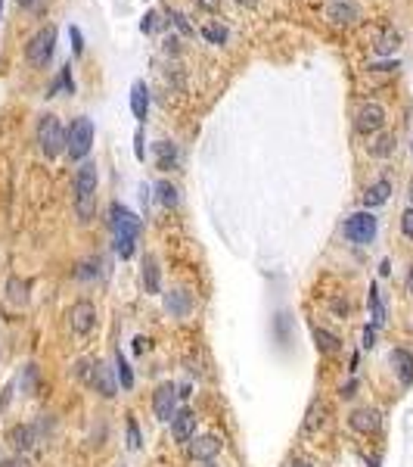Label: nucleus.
<instances>
[{"mask_svg":"<svg viewBox=\"0 0 413 467\" xmlns=\"http://www.w3.org/2000/svg\"><path fill=\"white\" fill-rule=\"evenodd\" d=\"M398 44H401V38H398V32H382L379 34V41H376V53L379 56H388V53H395L398 50Z\"/></svg>","mask_w":413,"mask_h":467,"instance_id":"obj_27","label":"nucleus"},{"mask_svg":"<svg viewBox=\"0 0 413 467\" xmlns=\"http://www.w3.org/2000/svg\"><path fill=\"white\" fill-rule=\"evenodd\" d=\"M395 153V138L391 134H376V140L370 143V156H379V159H386V156Z\"/></svg>","mask_w":413,"mask_h":467,"instance_id":"obj_24","label":"nucleus"},{"mask_svg":"<svg viewBox=\"0 0 413 467\" xmlns=\"http://www.w3.org/2000/svg\"><path fill=\"white\" fill-rule=\"evenodd\" d=\"M388 197H391V184L386 181V178H379V181H373L364 190V206L367 209H376V206L388 203Z\"/></svg>","mask_w":413,"mask_h":467,"instance_id":"obj_20","label":"nucleus"},{"mask_svg":"<svg viewBox=\"0 0 413 467\" xmlns=\"http://www.w3.org/2000/svg\"><path fill=\"white\" fill-rule=\"evenodd\" d=\"M69 38H72V50H75V56L84 53V34L78 25H69Z\"/></svg>","mask_w":413,"mask_h":467,"instance_id":"obj_31","label":"nucleus"},{"mask_svg":"<svg viewBox=\"0 0 413 467\" xmlns=\"http://www.w3.org/2000/svg\"><path fill=\"white\" fill-rule=\"evenodd\" d=\"M388 362L398 377H401V383H413V352L410 349H391Z\"/></svg>","mask_w":413,"mask_h":467,"instance_id":"obj_17","label":"nucleus"},{"mask_svg":"<svg viewBox=\"0 0 413 467\" xmlns=\"http://www.w3.org/2000/svg\"><path fill=\"white\" fill-rule=\"evenodd\" d=\"M6 440H10V445L19 452V455H25V452H32L34 445L41 442V430L34 427V423H16V427H10Z\"/></svg>","mask_w":413,"mask_h":467,"instance_id":"obj_13","label":"nucleus"},{"mask_svg":"<svg viewBox=\"0 0 413 467\" xmlns=\"http://www.w3.org/2000/svg\"><path fill=\"white\" fill-rule=\"evenodd\" d=\"M348 427L354 430V433H379V427H382V412L379 408H354L351 414H348Z\"/></svg>","mask_w":413,"mask_h":467,"instance_id":"obj_11","label":"nucleus"},{"mask_svg":"<svg viewBox=\"0 0 413 467\" xmlns=\"http://www.w3.org/2000/svg\"><path fill=\"white\" fill-rule=\"evenodd\" d=\"M97 187H100L97 162H81L75 171V212L81 221H90L93 212H97Z\"/></svg>","mask_w":413,"mask_h":467,"instance_id":"obj_2","label":"nucleus"},{"mask_svg":"<svg viewBox=\"0 0 413 467\" xmlns=\"http://www.w3.org/2000/svg\"><path fill=\"white\" fill-rule=\"evenodd\" d=\"M401 234L407 237V240H413V206L404 209V215H401Z\"/></svg>","mask_w":413,"mask_h":467,"instance_id":"obj_33","label":"nucleus"},{"mask_svg":"<svg viewBox=\"0 0 413 467\" xmlns=\"http://www.w3.org/2000/svg\"><path fill=\"white\" fill-rule=\"evenodd\" d=\"M314 346L320 355H339V349H342V340H339L336 334H330V330L323 327H314Z\"/></svg>","mask_w":413,"mask_h":467,"instance_id":"obj_21","label":"nucleus"},{"mask_svg":"<svg viewBox=\"0 0 413 467\" xmlns=\"http://www.w3.org/2000/svg\"><path fill=\"white\" fill-rule=\"evenodd\" d=\"M115 374H119V383L125 386V390H130V386H134V371H130L128 358L121 355V349L115 352Z\"/></svg>","mask_w":413,"mask_h":467,"instance_id":"obj_26","label":"nucleus"},{"mask_svg":"<svg viewBox=\"0 0 413 467\" xmlns=\"http://www.w3.org/2000/svg\"><path fill=\"white\" fill-rule=\"evenodd\" d=\"M221 449H224V442L217 440V436H193V442H187V455L193 458V461H215L217 455H221Z\"/></svg>","mask_w":413,"mask_h":467,"instance_id":"obj_12","label":"nucleus"},{"mask_svg":"<svg viewBox=\"0 0 413 467\" xmlns=\"http://www.w3.org/2000/svg\"><path fill=\"white\" fill-rule=\"evenodd\" d=\"M156 19H158V13H156V10H149L147 16H143V22H140V32H147V34H149L152 28H156Z\"/></svg>","mask_w":413,"mask_h":467,"instance_id":"obj_35","label":"nucleus"},{"mask_svg":"<svg viewBox=\"0 0 413 467\" xmlns=\"http://www.w3.org/2000/svg\"><path fill=\"white\" fill-rule=\"evenodd\" d=\"M376 228H379V221H376L373 212H354L345 218V240L348 243H358V246H367V243H373L376 237Z\"/></svg>","mask_w":413,"mask_h":467,"instance_id":"obj_6","label":"nucleus"},{"mask_svg":"<svg viewBox=\"0 0 413 467\" xmlns=\"http://www.w3.org/2000/svg\"><path fill=\"white\" fill-rule=\"evenodd\" d=\"M174 25H177L184 34H193V25L187 22V16H184V13H174Z\"/></svg>","mask_w":413,"mask_h":467,"instance_id":"obj_36","label":"nucleus"},{"mask_svg":"<svg viewBox=\"0 0 413 467\" xmlns=\"http://www.w3.org/2000/svg\"><path fill=\"white\" fill-rule=\"evenodd\" d=\"M128 445L130 449H140V427L134 418H128Z\"/></svg>","mask_w":413,"mask_h":467,"instance_id":"obj_32","label":"nucleus"},{"mask_svg":"<svg viewBox=\"0 0 413 467\" xmlns=\"http://www.w3.org/2000/svg\"><path fill=\"white\" fill-rule=\"evenodd\" d=\"M109 228H112V234H115V253L121 258H130L134 256V243H137L140 228H143L140 218H137L128 206L112 203L109 206Z\"/></svg>","mask_w":413,"mask_h":467,"instance_id":"obj_1","label":"nucleus"},{"mask_svg":"<svg viewBox=\"0 0 413 467\" xmlns=\"http://www.w3.org/2000/svg\"><path fill=\"white\" fill-rule=\"evenodd\" d=\"M143 290H147L149 296L158 293V258L156 256L143 258Z\"/></svg>","mask_w":413,"mask_h":467,"instance_id":"obj_23","label":"nucleus"},{"mask_svg":"<svg viewBox=\"0 0 413 467\" xmlns=\"http://www.w3.org/2000/svg\"><path fill=\"white\" fill-rule=\"evenodd\" d=\"M382 128H386V110H382L379 103H364V106H360L358 116H354V131L373 138V134H379Z\"/></svg>","mask_w":413,"mask_h":467,"instance_id":"obj_8","label":"nucleus"},{"mask_svg":"<svg viewBox=\"0 0 413 467\" xmlns=\"http://www.w3.org/2000/svg\"><path fill=\"white\" fill-rule=\"evenodd\" d=\"M410 150H413V140H410Z\"/></svg>","mask_w":413,"mask_h":467,"instance_id":"obj_48","label":"nucleus"},{"mask_svg":"<svg viewBox=\"0 0 413 467\" xmlns=\"http://www.w3.org/2000/svg\"><path fill=\"white\" fill-rule=\"evenodd\" d=\"M130 112H134L137 121H147V112H149V88H147V81L130 84Z\"/></svg>","mask_w":413,"mask_h":467,"instance_id":"obj_16","label":"nucleus"},{"mask_svg":"<svg viewBox=\"0 0 413 467\" xmlns=\"http://www.w3.org/2000/svg\"><path fill=\"white\" fill-rule=\"evenodd\" d=\"M0 467H32V461H28L25 455H13V458H4Z\"/></svg>","mask_w":413,"mask_h":467,"instance_id":"obj_34","label":"nucleus"},{"mask_svg":"<svg viewBox=\"0 0 413 467\" xmlns=\"http://www.w3.org/2000/svg\"><path fill=\"white\" fill-rule=\"evenodd\" d=\"M152 153H156V165H158V171H171V169H177L180 153H177V147H174L171 140H158L156 147H152Z\"/></svg>","mask_w":413,"mask_h":467,"instance_id":"obj_19","label":"nucleus"},{"mask_svg":"<svg viewBox=\"0 0 413 467\" xmlns=\"http://www.w3.org/2000/svg\"><path fill=\"white\" fill-rule=\"evenodd\" d=\"M38 147L47 159H56V156L65 153V128L53 112L41 116V121H38Z\"/></svg>","mask_w":413,"mask_h":467,"instance_id":"obj_4","label":"nucleus"},{"mask_svg":"<svg viewBox=\"0 0 413 467\" xmlns=\"http://www.w3.org/2000/svg\"><path fill=\"white\" fill-rule=\"evenodd\" d=\"M171 436H174V442H180V445L193 442V436H196V412L184 408V412L174 414V421H171Z\"/></svg>","mask_w":413,"mask_h":467,"instance_id":"obj_14","label":"nucleus"},{"mask_svg":"<svg viewBox=\"0 0 413 467\" xmlns=\"http://www.w3.org/2000/svg\"><path fill=\"white\" fill-rule=\"evenodd\" d=\"M354 393H358V380H351V383H345L342 390H339V396H342V399H351Z\"/></svg>","mask_w":413,"mask_h":467,"instance_id":"obj_37","label":"nucleus"},{"mask_svg":"<svg viewBox=\"0 0 413 467\" xmlns=\"http://www.w3.org/2000/svg\"><path fill=\"white\" fill-rule=\"evenodd\" d=\"M370 308H373V327H382V324H386V305H382L376 284L370 287Z\"/></svg>","mask_w":413,"mask_h":467,"instance_id":"obj_28","label":"nucleus"},{"mask_svg":"<svg viewBox=\"0 0 413 467\" xmlns=\"http://www.w3.org/2000/svg\"><path fill=\"white\" fill-rule=\"evenodd\" d=\"M292 467H311V464H308V461H295Z\"/></svg>","mask_w":413,"mask_h":467,"instance_id":"obj_42","label":"nucleus"},{"mask_svg":"<svg viewBox=\"0 0 413 467\" xmlns=\"http://www.w3.org/2000/svg\"><path fill=\"white\" fill-rule=\"evenodd\" d=\"M4 293H6V303L22 308V305L28 303V280H22V277L13 275L10 280H6V290Z\"/></svg>","mask_w":413,"mask_h":467,"instance_id":"obj_22","label":"nucleus"},{"mask_svg":"<svg viewBox=\"0 0 413 467\" xmlns=\"http://www.w3.org/2000/svg\"><path fill=\"white\" fill-rule=\"evenodd\" d=\"M239 4H255V0H239Z\"/></svg>","mask_w":413,"mask_h":467,"instance_id":"obj_45","label":"nucleus"},{"mask_svg":"<svg viewBox=\"0 0 413 467\" xmlns=\"http://www.w3.org/2000/svg\"><path fill=\"white\" fill-rule=\"evenodd\" d=\"M193 308V299L187 290H171L168 296H165V312L171 315V318H187Z\"/></svg>","mask_w":413,"mask_h":467,"instance_id":"obj_18","label":"nucleus"},{"mask_svg":"<svg viewBox=\"0 0 413 467\" xmlns=\"http://www.w3.org/2000/svg\"><path fill=\"white\" fill-rule=\"evenodd\" d=\"M177 386L174 383H158L156 393H152V412H156L158 421H174V414H177Z\"/></svg>","mask_w":413,"mask_h":467,"instance_id":"obj_10","label":"nucleus"},{"mask_svg":"<svg viewBox=\"0 0 413 467\" xmlns=\"http://www.w3.org/2000/svg\"><path fill=\"white\" fill-rule=\"evenodd\" d=\"M202 38H205L208 44H224V41L230 38V32H227V25H221V22H205L202 25Z\"/></svg>","mask_w":413,"mask_h":467,"instance_id":"obj_25","label":"nucleus"},{"mask_svg":"<svg viewBox=\"0 0 413 467\" xmlns=\"http://www.w3.org/2000/svg\"><path fill=\"white\" fill-rule=\"evenodd\" d=\"M156 190H158V203H162L165 209L177 206V187H174V184H168V181H158V184H156Z\"/></svg>","mask_w":413,"mask_h":467,"instance_id":"obj_29","label":"nucleus"},{"mask_svg":"<svg viewBox=\"0 0 413 467\" xmlns=\"http://www.w3.org/2000/svg\"><path fill=\"white\" fill-rule=\"evenodd\" d=\"M60 88H65V91H69V93H75V81H72V63H69V66H65V69L60 72V78H56V81L50 84L47 97H53V93L60 91Z\"/></svg>","mask_w":413,"mask_h":467,"instance_id":"obj_30","label":"nucleus"},{"mask_svg":"<svg viewBox=\"0 0 413 467\" xmlns=\"http://www.w3.org/2000/svg\"><path fill=\"white\" fill-rule=\"evenodd\" d=\"M410 203H413V178H410Z\"/></svg>","mask_w":413,"mask_h":467,"instance_id":"obj_44","label":"nucleus"},{"mask_svg":"<svg viewBox=\"0 0 413 467\" xmlns=\"http://www.w3.org/2000/svg\"><path fill=\"white\" fill-rule=\"evenodd\" d=\"M134 143H137V147H134L137 159H143V131H137V134H134Z\"/></svg>","mask_w":413,"mask_h":467,"instance_id":"obj_39","label":"nucleus"},{"mask_svg":"<svg viewBox=\"0 0 413 467\" xmlns=\"http://www.w3.org/2000/svg\"><path fill=\"white\" fill-rule=\"evenodd\" d=\"M53 50H56V28L53 25H43L32 34V41L25 44V60L32 63L34 69H47L50 60H53Z\"/></svg>","mask_w":413,"mask_h":467,"instance_id":"obj_5","label":"nucleus"},{"mask_svg":"<svg viewBox=\"0 0 413 467\" xmlns=\"http://www.w3.org/2000/svg\"><path fill=\"white\" fill-rule=\"evenodd\" d=\"M373 343H376V327L370 324V327L364 330V349H370V346H373Z\"/></svg>","mask_w":413,"mask_h":467,"instance_id":"obj_38","label":"nucleus"},{"mask_svg":"<svg viewBox=\"0 0 413 467\" xmlns=\"http://www.w3.org/2000/svg\"><path fill=\"white\" fill-rule=\"evenodd\" d=\"M0 13H4V0H0Z\"/></svg>","mask_w":413,"mask_h":467,"instance_id":"obj_47","label":"nucleus"},{"mask_svg":"<svg viewBox=\"0 0 413 467\" xmlns=\"http://www.w3.org/2000/svg\"><path fill=\"white\" fill-rule=\"evenodd\" d=\"M90 147H93V121L87 116H78L65 131V153H69L72 162H87Z\"/></svg>","mask_w":413,"mask_h":467,"instance_id":"obj_3","label":"nucleus"},{"mask_svg":"<svg viewBox=\"0 0 413 467\" xmlns=\"http://www.w3.org/2000/svg\"><path fill=\"white\" fill-rule=\"evenodd\" d=\"M202 467H215V461H202Z\"/></svg>","mask_w":413,"mask_h":467,"instance_id":"obj_43","label":"nucleus"},{"mask_svg":"<svg viewBox=\"0 0 413 467\" xmlns=\"http://www.w3.org/2000/svg\"><path fill=\"white\" fill-rule=\"evenodd\" d=\"M410 290H413V271H410Z\"/></svg>","mask_w":413,"mask_h":467,"instance_id":"obj_46","label":"nucleus"},{"mask_svg":"<svg viewBox=\"0 0 413 467\" xmlns=\"http://www.w3.org/2000/svg\"><path fill=\"white\" fill-rule=\"evenodd\" d=\"M69 327H72V334L87 336L93 327H97V305H93L90 299H78V303H72V308H69Z\"/></svg>","mask_w":413,"mask_h":467,"instance_id":"obj_7","label":"nucleus"},{"mask_svg":"<svg viewBox=\"0 0 413 467\" xmlns=\"http://www.w3.org/2000/svg\"><path fill=\"white\" fill-rule=\"evenodd\" d=\"M87 383H90V390L103 399H115V393H119V380L112 377V371H109L106 362L90 364V371H87Z\"/></svg>","mask_w":413,"mask_h":467,"instance_id":"obj_9","label":"nucleus"},{"mask_svg":"<svg viewBox=\"0 0 413 467\" xmlns=\"http://www.w3.org/2000/svg\"><path fill=\"white\" fill-rule=\"evenodd\" d=\"M143 343H149L147 336H137V340H134V349H137V352H143Z\"/></svg>","mask_w":413,"mask_h":467,"instance_id":"obj_41","label":"nucleus"},{"mask_svg":"<svg viewBox=\"0 0 413 467\" xmlns=\"http://www.w3.org/2000/svg\"><path fill=\"white\" fill-rule=\"evenodd\" d=\"M38 4H41V0H19V6H25V10H34Z\"/></svg>","mask_w":413,"mask_h":467,"instance_id":"obj_40","label":"nucleus"},{"mask_svg":"<svg viewBox=\"0 0 413 467\" xmlns=\"http://www.w3.org/2000/svg\"><path fill=\"white\" fill-rule=\"evenodd\" d=\"M326 16H330L336 25H351V22L360 19V6L351 4V0H336V4H330Z\"/></svg>","mask_w":413,"mask_h":467,"instance_id":"obj_15","label":"nucleus"}]
</instances>
